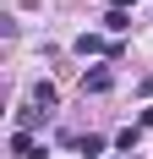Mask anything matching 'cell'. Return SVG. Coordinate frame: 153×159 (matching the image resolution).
Here are the masks:
<instances>
[{"label": "cell", "mask_w": 153, "mask_h": 159, "mask_svg": "<svg viewBox=\"0 0 153 159\" xmlns=\"http://www.w3.org/2000/svg\"><path fill=\"white\" fill-rule=\"evenodd\" d=\"M109 82L115 77H109L104 66H93V71H82V93H109Z\"/></svg>", "instance_id": "cell-1"}, {"label": "cell", "mask_w": 153, "mask_h": 159, "mask_svg": "<svg viewBox=\"0 0 153 159\" xmlns=\"http://www.w3.org/2000/svg\"><path fill=\"white\" fill-rule=\"evenodd\" d=\"M115 148L131 154V148H137V126H120V132H115Z\"/></svg>", "instance_id": "cell-5"}, {"label": "cell", "mask_w": 153, "mask_h": 159, "mask_svg": "<svg viewBox=\"0 0 153 159\" xmlns=\"http://www.w3.org/2000/svg\"><path fill=\"white\" fill-rule=\"evenodd\" d=\"M71 49H76V55H82V61H88V55H104L109 44H104V39H98V33H82V39H76ZM109 55H115V49H109Z\"/></svg>", "instance_id": "cell-2"}, {"label": "cell", "mask_w": 153, "mask_h": 159, "mask_svg": "<svg viewBox=\"0 0 153 159\" xmlns=\"http://www.w3.org/2000/svg\"><path fill=\"white\" fill-rule=\"evenodd\" d=\"M55 99H60V93H55V82H33V104H44V110H55Z\"/></svg>", "instance_id": "cell-3"}, {"label": "cell", "mask_w": 153, "mask_h": 159, "mask_svg": "<svg viewBox=\"0 0 153 159\" xmlns=\"http://www.w3.org/2000/svg\"><path fill=\"white\" fill-rule=\"evenodd\" d=\"M38 115H44V110H16V132H28V126H38Z\"/></svg>", "instance_id": "cell-7"}, {"label": "cell", "mask_w": 153, "mask_h": 159, "mask_svg": "<svg viewBox=\"0 0 153 159\" xmlns=\"http://www.w3.org/2000/svg\"><path fill=\"white\" fill-rule=\"evenodd\" d=\"M126 28H131V16H126V11H115V6H109V16H104V33H126Z\"/></svg>", "instance_id": "cell-4"}, {"label": "cell", "mask_w": 153, "mask_h": 159, "mask_svg": "<svg viewBox=\"0 0 153 159\" xmlns=\"http://www.w3.org/2000/svg\"><path fill=\"white\" fill-rule=\"evenodd\" d=\"M109 6H115V11H126V6H137V0H109Z\"/></svg>", "instance_id": "cell-8"}, {"label": "cell", "mask_w": 153, "mask_h": 159, "mask_svg": "<svg viewBox=\"0 0 153 159\" xmlns=\"http://www.w3.org/2000/svg\"><path fill=\"white\" fill-rule=\"evenodd\" d=\"M76 148H82V154H104V137H93V132H88V137H76Z\"/></svg>", "instance_id": "cell-6"}]
</instances>
